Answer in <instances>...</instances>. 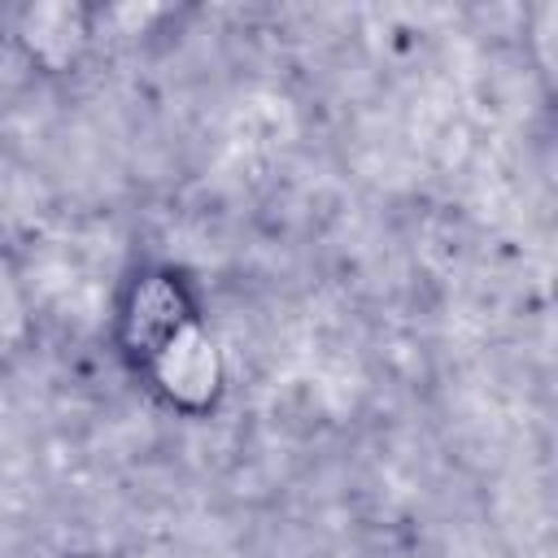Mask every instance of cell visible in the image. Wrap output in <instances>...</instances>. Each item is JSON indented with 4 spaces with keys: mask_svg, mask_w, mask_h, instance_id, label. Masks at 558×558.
Wrapping results in <instances>:
<instances>
[{
    "mask_svg": "<svg viewBox=\"0 0 558 558\" xmlns=\"http://www.w3.org/2000/svg\"><path fill=\"white\" fill-rule=\"evenodd\" d=\"M78 558H96V554H78Z\"/></svg>",
    "mask_w": 558,
    "mask_h": 558,
    "instance_id": "3957f363",
    "label": "cell"
},
{
    "mask_svg": "<svg viewBox=\"0 0 558 558\" xmlns=\"http://www.w3.org/2000/svg\"><path fill=\"white\" fill-rule=\"evenodd\" d=\"M118 344L161 405L201 418L222 401V349L174 270L148 266L126 279L118 301Z\"/></svg>",
    "mask_w": 558,
    "mask_h": 558,
    "instance_id": "6da1fadb",
    "label": "cell"
},
{
    "mask_svg": "<svg viewBox=\"0 0 558 558\" xmlns=\"http://www.w3.org/2000/svg\"><path fill=\"white\" fill-rule=\"evenodd\" d=\"M17 48L48 74H61L70 70L87 39H92V13L83 4H70V0H48V4H26L17 13Z\"/></svg>",
    "mask_w": 558,
    "mask_h": 558,
    "instance_id": "7a4b0ae2",
    "label": "cell"
}]
</instances>
